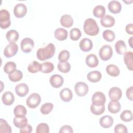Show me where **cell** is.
I'll use <instances>...</instances> for the list:
<instances>
[{
  "mask_svg": "<svg viewBox=\"0 0 133 133\" xmlns=\"http://www.w3.org/2000/svg\"><path fill=\"white\" fill-rule=\"evenodd\" d=\"M56 48L54 44L49 43L44 47L39 48L36 51L37 58L41 61H44L52 57L55 53Z\"/></svg>",
  "mask_w": 133,
  "mask_h": 133,
  "instance_id": "1",
  "label": "cell"
},
{
  "mask_svg": "<svg viewBox=\"0 0 133 133\" xmlns=\"http://www.w3.org/2000/svg\"><path fill=\"white\" fill-rule=\"evenodd\" d=\"M84 31L85 33L90 36L97 35L99 31V28L97 22L92 18H88L84 23Z\"/></svg>",
  "mask_w": 133,
  "mask_h": 133,
  "instance_id": "2",
  "label": "cell"
},
{
  "mask_svg": "<svg viewBox=\"0 0 133 133\" xmlns=\"http://www.w3.org/2000/svg\"><path fill=\"white\" fill-rule=\"evenodd\" d=\"M11 24L10 14L6 9L0 10V26L2 29H5L8 28Z\"/></svg>",
  "mask_w": 133,
  "mask_h": 133,
  "instance_id": "3",
  "label": "cell"
},
{
  "mask_svg": "<svg viewBox=\"0 0 133 133\" xmlns=\"http://www.w3.org/2000/svg\"><path fill=\"white\" fill-rule=\"evenodd\" d=\"M99 55L101 59L103 61L109 60L113 55V50L111 46L109 45H103L99 51Z\"/></svg>",
  "mask_w": 133,
  "mask_h": 133,
  "instance_id": "4",
  "label": "cell"
},
{
  "mask_svg": "<svg viewBox=\"0 0 133 133\" xmlns=\"http://www.w3.org/2000/svg\"><path fill=\"white\" fill-rule=\"evenodd\" d=\"M41 101L40 95L37 93H33L28 97L26 103L30 108L34 109L39 104Z\"/></svg>",
  "mask_w": 133,
  "mask_h": 133,
  "instance_id": "5",
  "label": "cell"
},
{
  "mask_svg": "<svg viewBox=\"0 0 133 133\" xmlns=\"http://www.w3.org/2000/svg\"><path fill=\"white\" fill-rule=\"evenodd\" d=\"M20 46L22 51L25 53H29L34 48V42L32 39L26 37L21 41Z\"/></svg>",
  "mask_w": 133,
  "mask_h": 133,
  "instance_id": "6",
  "label": "cell"
},
{
  "mask_svg": "<svg viewBox=\"0 0 133 133\" xmlns=\"http://www.w3.org/2000/svg\"><path fill=\"white\" fill-rule=\"evenodd\" d=\"M74 90L78 96L84 97L88 93V86L83 82H78L76 83Z\"/></svg>",
  "mask_w": 133,
  "mask_h": 133,
  "instance_id": "7",
  "label": "cell"
},
{
  "mask_svg": "<svg viewBox=\"0 0 133 133\" xmlns=\"http://www.w3.org/2000/svg\"><path fill=\"white\" fill-rule=\"evenodd\" d=\"M18 46L15 43H10L5 48L4 55L7 58L14 56L18 52Z\"/></svg>",
  "mask_w": 133,
  "mask_h": 133,
  "instance_id": "8",
  "label": "cell"
},
{
  "mask_svg": "<svg viewBox=\"0 0 133 133\" xmlns=\"http://www.w3.org/2000/svg\"><path fill=\"white\" fill-rule=\"evenodd\" d=\"M27 12V7L23 3H18L15 5L14 8V14L16 17L20 18L23 17Z\"/></svg>",
  "mask_w": 133,
  "mask_h": 133,
  "instance_id": "9",
  "label": "cell"
},
{
  "mask_svg": "<svg viewBox=\"0 0 133 133\" xmlns=\"http://www.w3.org/2000/svg\"><path fill=\"white\" fill-rule=\"evenodd\" d=\"M91 100L92 104L97 105H101L104 104L106 101V97L103 92L97 91L93 94Z\"/></svg>",
  "mask_w": 133,
  "mask_h": 133,
  "instance_id": "10",
  "label": "cell"
},
{
  "mask_svg": "<svg viewBox=\"0 0 133 133\" xmlns=\"http://www.w3.org/2000/svg\"><path fill=\"white\" fill-rule=\"evenodd\" d=\"M49 82L53 87L58 88L63 85V78L60 75L56 74L51 76L49 79Z\"/></svg>",
  "mask_w": 133,
  "mask_h": 133,
  "instance_id": "11",
  "label": "cell"
},
{
  "mask_svg": "<svg viewBox=\"0 0 133 133\" xmlns=\"http://www.w3.org/2000/svg\"><path fill=\"white\" fill-rule=\"evenodd\" d=\"M109 96L112 100L118 101L122 96V90L117 87H112L109 90Z\"/></svg>",
  "mask_w": 133,
  "mask_h": 133,
  "instance_id": "12",
  "label": "cell"
},
{
  "mask_svg": "<svg viewBox=\"0 0 133 133\" xmlns=\"http://www.w3.org/2000/svg\"><path fill=\"white\" fill-rule=\"evenodd\" d=\"M79 46L80 49L83 51L87 52L92 49L93 47V44L90 39L87 38H84L80 41Z\"/></svg>",
  "mask_w": 133,
  "mask_h": 133,
  "instance_id": "13",
  "label": "cell"
},
{
  "mask_svg": "<svg viewBox=\"0 0 133 133\" xmlns=\"http://www.w3.org/2000/svg\"><path fill=\"white\" fill-rule=\"evenodd\" d=\"M16 94L21 97L26 96L29 92V87L25 83H21L17 85L15 87Z\"/></svg>",
  "mask_w": 133,
  "mask_h": 133,
  "instance_id": "14",
  "label": "cell"
},
{
  "mask_svg": "<svg viewBox=\"0 0 133 133\" xmlns=\"http://www.w3.org/2000/svg\"><path fill=\"white\" fill-rule=\"evenodd\" d=\"M108 9L113 14H118L122 10V5L119 2L117 1H111L108 5Z\"/></svg>",
  "mask_w": 133,
  "mask_h": 133,
  "instance_id": "15",
  "label": "cell"
},
{
  "mask_svg": "<svg viewBox=\"0 0 133 133\" xmlns=\"http://www.w3.org/2000/svg\"><path fill=\"white\" fill-rule=\"evenodd\" d=\"M100 22L103 26L105 28H110L114 25L115 23V19L111 15H107L101 18Z\"/></svg>",
  "mask_w": 133,
  "mask_h": 133,
  "instance_id": "16",
  "label": "cell"
},
{
  "mask_svg": "<svg viewBox=\"0 0 133 133\" xmlns=\"http://www.w3.org/2000/svg\"><path fill=\"white\" fill-rule=\"evenodd\" d=\"M114 122L113 118L110 115H104L99 120V124L104 128H108L112 126Z\"/></svg>",
  "mask_w": 133,
  "mask_h": 133,
  "instance_id": "17",
  "label": "cell"
},
{
  "mask_svg": "<svg viewBox=\"0 0 133 133\" xmlns=\"http://www.w3.org/2000/svg\"><path fill=\"white\" fill-rule=\"evenodd\" d=\"M2 100L5 105H10L15 101L14 95L10 91H6L2 95Z\"/></svg>",
  "mask_w": 133,
  "mask_h": 133,
  "instance_id": "18",
  "label": "cell"
},
{
  "mask_svg": "<svg viewBox=\"0 0 133 133\" xmlns=\"http://www.w3.org/2000/svg\"><path fill=\"white\" fill-rule=\"evenodd\" d=\"M85 62L88 66L90 68H95L99 64V60L96 55L91 54L86 57Z\"/></svg>",
  "mask_w": 133,
  "mask_h": 133,
  "instance_id": "19",
  "label": "cell"
},
{
  "mask_svg": "<svg viewBox=\"0 0 133 133\" xmlns=\"http://www.w3.org/2000/svg\"><path fill=\"white\" fill-rule=\"evenodd\" d=\"M60 97L62 101L64 102H69L73 98V94L69 88H65L60 91Z\"/></svg>",
  "mask_w": 133,
  "mask_h": 133,
  "instance_id": "20",
  "label": "cell"
},
{
  "mask_svg": "<svg viewBox=\"0 0 133 133\" xmlns=\"http://www.w3.org/2000/svg\"><path fill=\"white\" fill-rule=\"evenodd\" d=\"M132 54V52L130 51L125 52L124 54V61L127 69L130 71H132L133 70Z\"/></svg>",
  "mask_w": 133,
  "mask_h": 133,
  "instance_id": "21",
  "label": "cell"
},
{
  "mask_svg": "<svg viewBox=\"0 0 133 133\" xmlns=\"http://www.w3.org/2000/svg\"><path fill=\"white\" fill-rule=\"evenodd\" d=\"M68 31L62 28L57 29L54 32L55 37L59 41H64L68 37Z\"/></svg>",
  "mask_w": 133,
  "mask_h": 133,
  "instance_id": "22",
  "label": "cell"
},
{
  "mask_svg": "<svg viewBox=\"0 0 133 133\" xmlns=\"http://www.w3.org/2000/svg\"><path fill=\"white\" fill-rule=\"evenodd\" d=\"M108 108L110 112L115 114L118 113L120 111L121 105L118 101L111 100L108 104Z\"/></svg>",
  "mask_w": 133,
  "mask_h": 133,
  "instance_id": "23",
  "label": "cell"
},
{
  "mask_svg": "<svg viewBox=\"0 0 133 133\" xmlns=\"http://www.w3.org/2000/svg\"><path fill=\"white\" fill-rule=\"evenodd\" d=\"M60 21L61 25L65 28H70L73 24V19L71 16L66 14L61 16Z\"/></svg>",
  "mask_w": 133,
  "mask_h": 133,
  "instance_id": "24",
  "label": "cell"
},
{
  "mask_svg": "<svg viewBox=\"0 0 133 133\" xmlns=\"http://www.w3.org/2000/svg\"><path fill=\"white\" fill-rule=\"evenodd\" d=\"M102 77L101 73L98 71H92L89 72L87 75V78L89 81L92 83L99 82Z\"/></svg>",
  "mask_w": 133,
  "mask_h": 133,
  "instance_id": "25",
  "label": "cell"
},
{
  "mask_svg": "<svg viewBox=\"0 0 133 133\" xmlns=\"http://www.w3.org/2000/svg\"><path fill=\"white\" fill-rule=\"evenodd\" d=\"M13 123L16 127L21 128L28 124V119L25 116H15L14 118Z\"/></svg>",
  "mask_w": 133,
  "mask_h": 133,
  "instance_id": "26",
  "label": "cell"
},
{
  "mask_svg": "<svg viewBox=\"0 0 133 133\" xmlns=\"http://www.w3.org/2000/svg\"><path fill=\"white\" fill-rule=\"evenodd\" d=\"M19 34L15 30H10L7 32L6 37L7 41L10 43H15L19 38Z\"/></svg>",
  "mask_w": 133,
  "mask_h": 133,
  "instance_id": "27",
  "label": "cell"
},
{
  "mask_svg": "<svg viewBox=\"0 0 133 133\" xmlns=\"http://www.w3.org/2000/svg\"><path fill=\"white\" fill-rule=\"evenodd\" d=\"M115 48L116 52L119 55H124L127 50L126 44L123 40H118L115 43Z\"/></svg>",
  "mask_w": 133,
  "mask_h": 133,
  "instance_id": "28",
  "label": "cell"
},
{
  "mask_svg": "<svg viewBox=\"0 0 133 133\" xmlns=\"http://www.w3.org/2000/svg\"><path fill=\"white\" fill-rule=\"evenodd\" d=\"M106 72L111 76H117L120 73V71L119 68L114 64H109L106 67Z\"/></svg>",
  "mask_w": 133,
  "mask_h": 133,
  "instance_id": "29",
  "label": "cell"
},
{
  "mask_svg": "<svg viewBox=\"0 0 133 133\" xmlns=\"http://www.w3.org/2000/svg\"><path fill=\"white\" fill-rule=\"evenodd\" d=\"M23 77L22 72L19 70H16L14 72L8 74V77L10 81L13 82H17L20 81Z\"/></svg>",
  "mask_w": 133,
  "mask_h": 133,
  "instance_id": "30",
  "label": "cell"
},
{
  "mask_svg": "<svg viewBox=\"0 0 133 133\" xmlns=\"http://www.w3.org/2000/svg\"><path fill=\"white\" fill-rule=\"evenodd\" d=\"M42 64L39 63L36 61H33L31 62L28 66V70L29 72L32 73H35L41 71Z\"/></svg>",
  "mask_w": 133,
  "mask_h": 133,
  "instance_id": "31",
  "label": "cell"
},
{
  "mask_svg": "<svg viewBox=\"0 0 133 133\" xmlns=\"http://www.w3.org/2000/svg\"><path fill=\"white\" fill-rule=\"evenodd\" d=\"M91 113L95 115H99L102 114L105 111L104 104L101 105H97L94 104H91L90 108Z\"/></svg>",
  "mask_w": 133,
  "mask_h": 133,
  "instance_id": "32",
  "label": "cell"
},
{
  "mask_svg": "<svg viewBox=\"0 0 133 133\" xmlns=\"http://www.w3.org/2000/svg\"><path fill=\"white\" fill-rule=\"evenodd\" d=\"M105 13V9L102 5H97L93 9V14L97 18H102Z\"/></svg>",
  "mask_w": 133,
  "mask_h": 133,
  "instance_id": "33",
  "label": "cell"
},
{
  "mask_svg": "<svg viewBox=\"0 0 133 133\" xmlns=\"http://www.w3.org/2000/svg\"><path fill=\"white\" fill-rule=\"evenodd\" d=\"M54 69V65L50 62H45L42 64L41 72L44 73H49L51 72Z\"/></svg>",
  "mask_w": 133,
  "mask_h": 133,
  "instance_id": "34",
  "label": "cell"
},
{
  "mask_svg": "<svg viewBox=\"0 0 133 133\" xmlns=\"http://www.w3.org/2000/svg\"><path fill=\"white\" fill-rule=\"evenodd\" d=\"M26 109L22 105H18L15 107L14 113L16 116H23L26 114Z\"/></svg>",
  "mask_w": 133,
  "mask_h": 133,
  "instance_id": "35",
  "label": "cell"
},
{
  "mask_svg": "<svg viewBox=\"0 0 133 133\" xmlns=\"http://www.w3.org/2000/svg\"><path fill=\"white\" fill-rule=\"evenodd\" d=\"M102 36L105 41L109 42L113 41L115 38L114 32L110 30H104L102 33Z\"/></svg>",
  "mask_w": 133,
  "mask_h": 133,
  "instance_id": "36",
  "label": "cell"
},
{
  "mask_svg": "<svg viewBox=\"0 0 133 133\" xmlns=\"http://www.w3.org/2000/svg\"><path fill=\"white\" fill-rule=\"evenodd\" d=\"M0 132H6V133H11V128L7 123V122L3 119H0Z\"/></svg>",
  "mask_w": 133,
  "mask_h": 133,
  "instance_id": "37",
  "label": "cell"
},
{
  "mask_svg": "<svg viewBox=\"0 0 133 133\" xmlns=\"http://www.w3.org/2000/svg\"><path fill=\"white\" fill-rule=\"evenodd\" d=\"M58 69L61 72L66 73L70 71L71 69L70 64L67 62H60L58 64Z\"/></svg>",
  "mask_w": 133,
  "mask_h": 133,
  "instance_id": "38",
  "label": "cell"
},
{
  "mask_svg": "<svg viewBox=\"0 0 133 133\" xmlns=\"http://www.w3.org/2000/svg\"><path fill=\"white\" fill-rule=\"evenodd\" d=\"M81 36V31L78 28H73L70 31V37L72 41H77Z\"/></svg>",
  "mask_w": 133,
  "mask_h": 133,
  "instance_id": "39",
  "label": "cell"
},
{
  "mask_svg": "<svg viewBox=\"0 0 133 133\" xmlns=\"http://www.w3.org/2000/svg\"><path fill=\"white\" fill-rule=\"evenodd\" d=\"M121 119L124 122H130L132 119V114L130 110H126L123 111L120 115Z\"/></svg>",
  "mask_w": 133,
  "mask_h": 133,
  "instance_id": "40",
  "label": "cell"
},
{
  "mask_svg": "<svg viewBox=\"0 0 133 133\" xmlns=\"http://www.w3.org/2000/svg\"><path fill=\"white\" fill-rule=\"evenodd\" d=\"M16 70V64L13 61H9L5 63L4 66V71L7 74H10Z\"/></svg>",
  "mask_w": 133,
  "mask_h": 133,
  "instance_id": "41",
  "label": "cell"
},
{
  "mask_svg": "<svg viewBox=\"0 0 133 133\" xmlns=\"http://www.w3.org/2000/svg\"><path fill=\"white\" fill-rule=\"evenodd\" d=\"M53 107L54 105L52 103L50 102H47L43 104L41 106L40 108V111L42 114L46 115L51 112V111L53 109Z\"/></svg>",
  "mask_w": 133,
  "mask_h": 133,
  "instance_id": "42",
  "label": "cell"
},
{
  "mask_svg": "<svg viewBox=\"0 0 133 133\" xmlns=\"http://www.w3.org/2000/svg\"><path fill=\"white\" fill-rule=\"evenodd\" d=\"M49 132V128L47 124L42 123L39 124L36 129V133H48Z\"/></svg>",
  "mask_w": 133,
  "mask_h": 133,
  "instance_id": "43",
  "label": "cell"
},
{
  "mask_svg": "<svg viewBox=\"0 0 133 133\" xmlns=\"http://www.w3.org/2000/svg\"><path fill=\"white\" fill-rule=\"evenodd\" d=\"M70 58V52L67 50L61 51L58 55V59L60 62L67 61Z\"/></svg>",
  "mask_w": 133,
  "mask_h": 133,
  "instance_id": "44",
  "label": "cell"
},
{
  "mask_svg": "<svg viewBox=\"0 0 133 133\" xmlns=\"http://www.w3.org/2000/svg\"><path fill=\"white\" fill-rule=\"evenodd\" d=\"M127 131L126 126L122 124H118L114 127V132L115 133H127Z\"/></svg>",
  "mask_w": 133,
  "mask_h": 133,
  "instance_id": "45",
  "label": "cell"
},
{
  "mask_svg": "<svg viewBox=\"0 0 133 133\" xmlns=\"http://www.w3.org/2000/svg\"><path fill=\"white\" fill-rule=\"evenodd\" d=\"M59 133H72L73 132V129L72 128V127H71L69 125H64L63 126H62L59 130Z\"/></svg>",
  "mask_w": 133,
  "mask_h": 133,
  "instance_id": "46",
  "label": "cell"
},
{
  "mask_svg": "<svg viewBox=\"0 0 133 133\" xmlns=\"http://www.w3.org/2000/svg\"><path fill=\"white\" fill-rule=\"evenodd\" d=\"M32 131V127L29 124H26L24 126L20 129V132L21 133H31Z\"/></svg>",
  "mask_w": 133,
  "mask_h": 133,
  "instance_id": "47",
  "label": "cell"
},
{
  "mask_svg": "<svg viewBox=\"0 0 133 133\" xmlns=\"http://www.w3.org/2000/svg\"><path fill=\"white\" fill-rule=\"evenodd\" d=\"M132 87H133L132 86H130V87L128 88L126 90V96H127V98L129 100H130V101H132L133 99V98H132L133 88Z\"/></svg>",
  "mask_w": 133,
  "mask_h": 133,
  "instance_id": "48",
  "label": "cell"
},
{
  "mask_svg": "<svg viewBox=\"0 0 133 133\" xmlns=\"http://www.w3.org/2000/svg\"><path fill=\"white\" fill-rule=\"evenodd\" d=\"M126 32L130 35L133 34V24L132 23H129L128 24L125 28Z\"/></svg>",
  "mask_w": 133,
  "mask_h": 133,
  "instance_id": "49",
  "label": "cell"
},
{
  "mask_svg": "<svg viewBox=\"0 0 133 133\" xmlns=\"http://www.w3.org/2000/svg\"><path fill=\"white\" fill-rule=\"evenodd\" d=\"M132 37H130V38L128 39V43L130 45V46L132 48Z\"/></svg>",
  "mask_w": 133,
  "mask_h": 133,
  "instance_id": "50",
  "label": "cell"
}]
</instances>
